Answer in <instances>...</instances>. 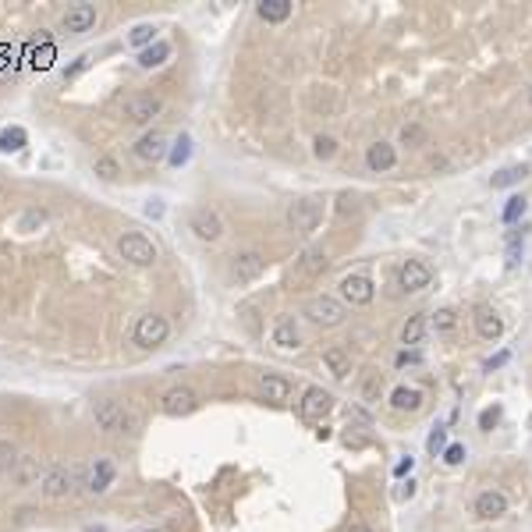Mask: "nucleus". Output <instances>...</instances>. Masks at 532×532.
Segmentation results:
<instances>
[{"mask_svg":"<svg viewBox=\"0 0 532 532\" xmlns=\"http://www.w3.org/2000/svg\"><path fill=\"white\" fill-rule=\"evenodd\" d=\"M142 422H146L142 405H139V401H125V433H128V437L142 433Z\"/></svg>","mask_w":532,"mask_h":532,"instance_id":"c756f323","label":"nucleus"},{"mask_svg":"<svg viewBox=\"0 0 532 532\" xmlns=\"http://www.w3.org/2000/svg\"><path fill=\"white\" fill-rule=\"evenodd\" d=\"M188 153H192V139H188V135H181V139L174 142V149H171V164H174V167L188 164Z\"/></svg>","mask_w":532,"mask_h":532,"instance_id":"ea45409f","label":"nucleus"},{"mask_svg":"<svg viewBox=\"0 0 532 532\" xmlns=\"http://www.w3.org/2000/svg\"><path fill=\"white\" fill-rule=\"evenodd\" d=\"M497 419H500V408H486L483 415H479V426H483V430H490V426H497Z\"/></svg>","mask_w":532,"mask_h":532,"instance_id":"c03bdc74","label":"nucleus"},{"mask_svg":"<svg viewBox=\"0 0 532 532\" xmlns=\"http://www.w3.org/2000/svg\"><path fill=\"white\" fill-rule=\"evenodd\" d=\"M426 139H430V132H426L422 125H405L401 128V146H426Z\"/></svg>","mask_w":532,"mask_h":532,"instance_id":"e433bc0d","label":"nucleus"},{"mask_svg":"<svg viewBox=\"0 0 532 532\" xmlns=\"http://www.w3.org/2000/svg\"><path fill=\"white\" fill-rule=\"evenodd\" d=\"M82 472L85 468H78V465H46V472L39 479V493L46 500H68V497H75L78 486H82Z\"/></svg>","mask_w":532,"mask_h":532,"instance_id":"f257e3e1","label":"nucleus"},{"mask_svg":"<svg viewBox=\"0 0 532 532\" xmlns=\"http://www.w3.org/2000/svg\"><path fill=\"white\" fill-rule=\"evenodd\" d=\"M114 479H118V465L111 458H92L82 472V490L89 497H103L106 490L114 486Z\"/></svg>","mask_w":532,"mask_h":532,"instance_id":"6e6552de","label":"nucleus"},{"mask_svg":"<svg viewBox=\"0 0 532 532\" xmlns=\"http://www.w3.org/2000/svg\"><path fill=\"white\" fill-rule=\"evenodd\" d=\"M302 312L309 316V323L323 327V330L341 327V323H344V316H348V312H344V302H341V298H334V295H316V298H309Z\"/></svg>","mask_w":532,"mask_h":532,"instance_id":"20e7f679","label":"nucleus"},{"mask_svg":"<svg viewBox=\"0 0 532 532\" xmlns=\"http://www.w3.org/2000/svg\"><path fill=\"white\" fill-rule=\"evenodd\" d=\"M472 511H475V518H483V522H497V518L507 514V497L500 490H483L475 497Z\"/></svg>","mask_w":532,"mask_h":532,"instance_id":"aec40b11","label":"nucleus"},{"mask_svg":"<svg viewBox=\"0 0 532 532\" xmlns=\"http://www.w3.org/2000/svg\"><path fill=\"white\" fill-rule=\"evenodd\" d=\"M118 255H121L125 262H132V266H153V262L160 259L156 245H153L142 231H125V234L118 238Z\"/></svg>","mask_w":532,"mask_h":532,"instance_id":"423d86ee","label":"nucleus"},{"mask_svg":"<svg viewBox=\"0 0 532 532\" xmlns=\"http://www.w3.org/2000/svg\"><path fill=\"white\" fill-rule=\"evenodd\" d=\"M171 337V323H167V316H160V312H146L135 319V327H132V341L142 348V351H156V348H164Z\"/></svg>","mask_w":532,"mask_h":532,"instance_id":"f03ea898","label":"nucleus"},{"mask_svg":"<svg viewBox=\"0 0 532 532\" xmlns=\"http://www.w3.org/2000/svg\"><path fill=\"white\" fill-rule=\"evenodd\" d=\"M337 209H341V213H348V209H351V213H355V209H358V199H355V195H348V192H344V195H337Z\"/></svg>","mask_w":532,"mask_h":532,"instance_id":"49530a36","label":"nucleus"},{"mask_svg":"<svg viewBox=\"0 0 532 532\" xmlns=\"http://www.w3.org/2000/svg\"><path fill=\"white\" fill-rule=\"evenodd\" d=\"M433 284V266L430 262H422V259H405L398 266V288L415 295V291H426Z\"/></svg>","mask_w":532,"mask_h":532,"instance_id":"f8f14e48","label":"nucleus"},{"mask_svg":"<svg viewBox=\"0 0 532 532\" xmlns=\"http://www.w3.org/2000/svg\"><path fill=\"white\" fill-rule=\"evenodd\" d=\"M270 344L281 351H298L302 348V330H298V319L295 316H281L274 330H270Z\"/></svg>","mask_w":532,"mask_h":532,"instance_id":"f3484780","label":"nucleus"},{"mask_svg":"<svg viewBox=\"0 0 532 532\" xmlns=\"http://www.w3.org/2000/svg\"><path fill=\"white\" fill-rule=\"evenodd\" d=\"M327 266H330L327 252H323V248H316V245H309V248L295 259L291 281H295V284H309V281H316V277H323V274H327Z\"/></svg>","mask_w":532,"mask_h":532,"instance_id":"9b49d317","label":"nucleus"},{"mask_svg":"<svg viewBox=\"0 0 532 532\" xmlns=\"http://www.w3.org/2000/svg\"><path fill=\"white\" fill-rule=\"evenodd\" d=\"M160 111H164V103H160V96H153V92H132L125 99V118L132 125H149Z\"/></svg>","mask_w":532,"mask_h":532,"instance_id":"ddd939ff","label":"nucleus"},{"mask_svg":"<svg viewBox=\"0 0 532 532\" xmlns=\"http://www.w3.org/2000/svg\"><path fill=\"white\" fill-rule=\"evenodd\" d=\"M15 461H18V447H15L11 440H0V472H8V475H11Z\"/></svg>","mask_w":532,"mask_h":532,"instance_id":"58836bf2","label":"nucleus"},{"mask_svg":"<svg viewBox=\"0 0 532 532\" xmlns=\"http://www.w3.org/2000/svg\"><path fill=\"white\" fill-rule=\"evenodd\" d=\"M323 220V199L319 195H302L288 206V227L295 234H312Z\"/></svg>","mask_w":532,"mask_h":532,"instance_id":"7ed1b4c3","label":"nucleus"},{"mask_svg":"<svg viewBox=\"0 0 532 532\" xmlns=\"http://www.w3.org/2000/svg\"><path fill=\"white\" fill-rule=\"evenodd\" d=\"M92 171H96V178H103V181H118V178H121V167H118L114 156H96Z\"/></svg>","mask_w":532,"mask_h":532,"instance_id":"72a5a7b5","label":"nucleus"},{"mask_svg":"<svg viewBox=\"0 0 532 532\" xmlns=\"http://www.w3.org/2000/svg\"><path fill=\"white\" fill-rule=\"evenodd\" d=\"M128 43H132V46H153V43H156V29H153V25H135L132 36H128Z\"/></svg>","mask_w":532,"mask_h":532,"instance_id":"4c0bfd02","label":"nucleus"},{"mask_svg":"<svg viewBox=\"0 0 532 532\" xmlns=\"http://www.w3.org/2000/svg\"><path fill=\"white\" fill-rule=\"evenodd\" d=\"M430 327H433L437 334H451V330L458 327V309H437L433 319H430Z\"/></svg>","mask_w":532,"mask_h":532,"instance_id":"2f4dec72","label":"nucleus"},{"mask_svg":"<svg viewBox=\"0 0 532 532\" xmlns=\"http://www.w3.org/2000/svg\"><path fill=\"white\" fill-rule=\"evenodd\" d=\"M188 231H192L199 241H220V238H224V220H220L217 209L199 206V209L188 213Z\"/></svg>","mask_w":532,"mask_h":532,"instance_id":"9d476101","label":"nucleus"},{"mask_svg":"<svg viewBox=\"0 0 532 532\" xmlns=\"http://www.w3.org/2000/svg\"><path fill=\"white\" fill-rule=\"evenodd\" d=\"M46 224V213H39V209H32V213H25L22 217V224H18V231H29V227H43Z\"/></svg>","mask_w":532,"mask_h":532,"instance_id":"37998d69","label":"nucleus"},{"mask_svg":"<svg viewBox=\"0 0 532 532\" xmlns=\"http://www.w3.org/2000/svg\"><path fill=\"white\" fill-rule=\"evenodd\" d=\"M323 365L334 380H348L351 377V351L341 344H330V348H323Z\"/></svg>","mask_w":532,"mask_h":532,"instance_id":"5701e85b","label":"nucleus"},{"mask_svg":"<svg viewBox=\"0 0 532 532\" xmlns=\"http://www.w3.org/2000/svg\"><path fill=\"white\" fill-rule=\"evenodd\" d=\"M43 461H39V454H18V461H15V468H11V479H15V486H39V479H43Z\"/></svg>","mask_w":532,"mask_h":532,"instance_id":"6ab92c4d","label":"nucleus"},{"mask_svg":"<svg viewBox=\"0 0 532 532\" xmlns=\"http://www.w3.org/2000/svg\"><path fill=\"white\" fill-rule=\"evenodd\" d=\"M337 288H341V302H348V305H369L377 298V284H372V277L365 270L344 274Z\"/></svg>","mask_w":532,"mask_h":532,"instance_id":"1a4fd4ad","label":"nucleus"},{"mask_svg":"<svg viewBox=\"0 0 532 532\" xmlns=\"http://www.w3.org/2000/svg\"><path fill=\"white\" fill-rule=\"evenodd\" d=\"M344 532H372V528H369V525H362V522H355V525H348Z\"/></svg>","mask_w":532,"mask_h":532,"instance_id":"3c124183","label":"nucleus"},{"mask_svg":"<svg viewBox=\"0 0 532 532\" xmlns=\"http://www.w3.org/2000/svg\"><path fill=\"white\" fill-rule=\"evenodd\" d=\"M426 447H430V454H444V447H447V430H433L430 440H426Z\"/></svg>","mask_w":532,"mask_h":532,"instance_id":"79ce46f5","label":"nucleus"},{"mask_svg":"<svg viewBox=\"0 0 532 532\" xmlns=\"http://www.w3.org/2000/svg\"><path fill=\"white\" fill-rule=\"evenodd\" d=\"M528 106H532V89H528Z\"/></svg>","mask_w":532,"mask_h":532,"instance_id":"603ef678","label":"nucleus"},{"mask_svg":"<svg viewBox=\"0 0 532 532\" xmlns=\"http://www.w3.org/2000/svg\"><path fill=\"white\" fill-rule=\"evenodd\" d=\"M426 330H430V319H426V312H415V316H408V319H405V327H401V344H405V348H415V344H422Z\"/></svg>","mask_w":532,"mask_h":532,"instance_id":"a878e982","label":"nucleus"},{"mask_svg":"<svg viewBox=\"0 0 532 532\" xmlns=\"http://www.w3.org/2000/svg\"><path fill=\"white\" fill-rule=\"evenodd\" d=\"M259 391H262V398L270 405H284L291 398V380L281 377V372H262V377H259Z\"/></svg>","mask_w":532,"mask_h":532,"instance_id":"4be33fe9","label":"nucleus"},{"mask_svg":"<svg viewBox=\"0 0 532 532\" xmlns=\"http://www.w3.org/2000/svg\"><path fill=\"white\" fill-rule=\"evenodd\" d=\"M146 532H156V528H146Z\"/></svg>","mask_w":532,"mask_h":532,"instance_id":"5fc2aeb1","label":"nucleus"},{"mask_svg":"<svg viewBox=\"0 0 532 532\" xmlns=\"http://www.w3.org/2000/svg\"><path fill=\"white\" fill-rule=\"evenodd\" d=\"M465 458H468L465 444H447V447H444V465H461Z\"/></svg>","mask_w":532,"mask_h":532,"instance_id":"a19ab883","label":"nucleus"},{"mask_svg":"<svg viewBox=\"0 0 532 532\" xmlns=\"http://www.w3.org/2000/svg\"><path fill=\"white\" fill-rule=\"evenodd\" d=\"M412 465H415V458H401V461L394 465V475H408V472H412Z\"/></svg>","mask_w":532,"mask_h":532,"instance_id":"de8ad7c7","label":"nucleus"},{"mask_svg":"<svg viewBox=\"0 0 532 532\" xmlns=\"http://www.w3.org/2000/svg\"><path fill=\"white\" fill-rule=\"evenodd\" d=\"M92 419H96V430L103 437H125V401L99 398L92 405Z\"/></svg>","mask_w":532,"mask_h":532,"instance_id":"0eeeda50","label":"nucleus"},{"mask_svg":"<svg viewBox=\"0 0 532 532\" xmlns=\"http://www.w3.org/2000/svg\"><path fill=\"white\" fill-rule=\"evenodd\" d=\"M334 412V394L323 391V387H305L302 401H298V415L309 419V422H319L323 415Z\"/></svg>","mask_w":532,"mask_h":532,"instance_id":"4468645a","label":"nucleus"},{"mask_svg":"<svg viewBox=\"0 0 532 532\" xmlns=\"http://www.w3.org/2000/svg\"><path fill=\"white\" fill-rule=\"evenodd\" d=\"M419 362H422V355H419V351H408V348H405V351L398 355V369H405V365H419Z\"/></svg>","mask_w":532,"mask_h":532,"instance_id":"a18cd8bd","label":"nucleus"},{"mask_svg":"<svg viewBox=\"0 0 532 532\" xmlns=\"http://www.w3.org/2000/svg\"><path fill=\"white\" fill-rule=\"evenodd\" d=\"M266 252L262 248H241V252H234L231 255V262H227V274H231V281L234 284H252L255 277H262V270H266Z\"/></svg>","mask_w":532,"mask_h":532,"instance_id":"39448f33","label":"nucleus"},{"mask_svg":"<svg viewBox=\"0 0 532 532\" xmlns=\"http://www.w3.org/2000/svg\"><path fill=\"white\" fill-rule=\"evenodd\" d=\"M525 206H528V202H525V195H511V199H507V206H504V213H500V220H504V224L522 220V217H525Z\"/></svg>","mask_w":532,"mask_h":532,"instance_id":"c9c22d12","label":"nucleus"},{"mask_svg":"<svg viewBox=\"0 0 532 532\" xmlns=\"http://www.w3.org/2000/svg\"><path fill=\"white\" fill-rule=\"evenodd\" d=\"M504 362H507V351H500L497 358H490V362H486V369H497V365H504Z\"/></svg>","mask_w":532,"mask_h":532,"instance_id":"8fccbe9b","label":"nucleus"},{"mask_svg":"<svg viewBox=\"0 0 532 532\" xmlns=\"http://www.w3.org/2000/svg\"><path fill=\"white\" fill-rule=\"evenodd\" d=\"M365 167L372 171V174H387V171H394L398 167V149L391 146V142H372L369 149H365Z\"/></svg>","mask_w":532,"mask_h":532,"instance_id":"a211bd4d","label":"nucleus"},{"mask_svg":"<svg viewBox=\"0 0 532 532\" xmlns=\"http://www.w3.org/2000/svg\"><path fill=\"white\" fill-rule=\"evenodd\" d=\"M25 142H29V135H25V128H18V125L0 132V153H22Z\"/></svg>","mask_w":532,"mask_h":532,"instance_id":"c85d7f7f","label":"nucleus"},{"mask_svg":"<svg viewBox=\"0 0 532 532\" xmlns=\"http://www.w3.org/2000/svg\"><path fill=\"white\" fill-rule=\"evenodd\" d=\"M199 408V398H195V391L192 387H171V391H164V398H160V412L164 415H171V419H181V415H192Z\"/></svg>","mask_w":532,"mask_h":532,"instance_id":"2eb2a0df","label":"nucleus"},{"mask_svg":"<svg viewBox=\"0 0 532 532\" xmlns=\"http://www.w3.org/2000/svg\"><path fill=\"white\" fill-rule=\"evenodd\" d=\"M525 174H528V167L525 164H518V167H504V171H497L493 174V188H511V185H518V181H525Z\"/></svg>","mask_w":532,"mask_h":532,"instance_id":"7c9ffc66","label":"nucleus"},{"mask_svg":"<svg viewBox=\"0 0 532 532\" xmlns=\"http://www.w3.org/2000/svg\"><path fill=\"white\" fill-rule=\"evenodd\" d=\"M255 15L266 22V25H281L291 18V0H262V4L255 8Z\"/></svg>","mask_w":532,"mask_h":532,"instance_id":"bb28decb","label":"nucleus"},{"mask_svg":"<svg viewBox=\"0 0 532 532\" xmlns=\"http://www.w3.org/2000/svg\"><path fill=\"white\" fill-rule=\"evenodd\" d=\"M167 57H171V43L167 39H156L153 46H146L142 53H139V68H160V64H167Z\"/></svg>","mask_w":532,"mask_h":532,"instance_id":"cd10ccee","label":"nucleus"},{"mask_svg":"<svg viewBox=\"0 0 532 532\" xmlns=\"http://www.w3.org/2000/svg\"><path fill=\"white\" fill-rule=\"evenodd\" d=\"M0 195H4V185H0Z\"/></svg>","mask_w":532,"mask_h":532,"instance_id":"864d4df0","label":"nucleus"},{"mask_svg":"<svg viewBox=\"0 0 532 532\" xmlns=\"http://www.w3.org/2000/svg\"><path fill=\"white\" fill-rule=\"evenodd\" d=\"M472 323H475V334L483 337V341H497L504 334V319L490 309V305H479L475 316H472Z\"/></svg>","mask_w":532,"mask_h":532,"instance_id":"412c9836","label":"nucleus"},{"mask_svg":"<svg viewBox=\"0 0 532 532\" xmlns=\"http://www.w3.org/2000/svg\"><path fill=\"white\" fill-rule=\"evenodd\" d=\"M96 18H99L96 4H71V8L64 11V18H61V32L82 36V32H89V29L96 25Z\"/></svg>","mask_w":532,"mask_h":532,"instance_id":"dca6fc26","label":"nucleus"},{"mask_svg":"<svg viewBox=\"0 0 532 532\" xmlns=\"http://www.w3.org/2000/svg\"><path fill=\"white\" fill-rule=\"evenodd\" d=\"M312 156L316 160H334L337 156V139L334 135H316L312 139Z\"/></svg>","mask_w":532,"mask_h":532,"instance_id":"f704fd0d","label":"nucleus"},{"mask_svg":"<svg viewBox=\"0 0 532 532\" xmlns=\"http://www.w3.org/2000/svg\"><path fill=\"white\" fill-rule=\"evenodd\" d=\"M380 398H384V377H380V372H369L365 384H362V401H365V405H377Z\"/></svg>","mask_w":532,"mask_h":532,"instance_id":"473e14b6","label":"nucleus"},{"mask_svg":"<svg viewBox=\"0 0 532 532\" xmlns=\"http://www.w3.org/2000/svg\"><path fill=\"white\" fill-rule=\"evenodd\" d=\"M139 160H146V164H149V160H160V156H164L167 153V139H164V132H146L139 142H135V149H132Z\"/></svg>","mask_w":532,"mask_h":532,"instance_id":"393cba45","label":"nucleus"},{"mask_svg":"<svg viewBox=\"0 0 532 532\" xmlns=\"http://www.w3.org/2000/svg\"><path fill=\"white\" fill-rule=\"evenodd\" d=\"M422 401H426V394H422L419 387L401 384V387H394V391H391V408H394V412H408V415H415V412L422 408Z\"/></svg>","mask_w":532,"mask_h":532,"instance_id":"b1692460","label":"nucleus"},{"mask_svg":"<svg viewBox=\"0 0 532 532\" xmlns=\"http://www.w3.org/2000/svg\"><path fill=\"white\" fill-rule=\"evenodd\" d=\"M398 497H401V500H408V497H415V483H412V479H408V483H405V490H398Z\"/></svg>","mask_w":532,"mask_h":532,"instance_id":"09e8293b","label":"nucleus"}]
</instances>
